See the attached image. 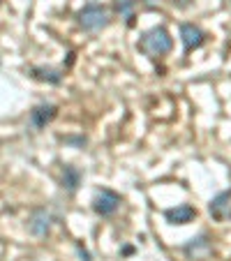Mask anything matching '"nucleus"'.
Instances as JSON below:
<instances>
[{
	"label": "nucleus",
	"instance_id": "f257e3e1",
	"mask_svg": "<svg viewBox=\"0 0 231 261\" xmlns=\"http://www.w3.org/2000/svg\"><path fill=\"white\" fill-rule=\"evenodd\" d=\"M173 46V40L169 30L164 25H155V28L146 30L139 40V51L148 58H160V56H167Z\"/></svg>",
	"mask_w": 231,
	"mask_h": 261
},
{
	"label": "nucleus",
	"instance_id": "f03ea898",
	"mask_svg": "<svg viewBox=\"0 0 231 261\" xmlns=\"http://www.w3.org/2000/svg\"><path fill=\"white\" fill-rule=\"evenodd\" d=\"M76 23L86 33H99V30H104L111 23V14L99 3H88V5H84L76 12Z\"/></svg>",
	"mask_w": 231,
	"mask_h": 261
},
{
	"label": "nucleus",
	"instance_id": "7ed1b4c3",
	"mask_svg": "<svg viewBox=\"0 0 231 261\" xmlns=\"http://www.w3.org/2000/svg\"><path fill=\"white\" fill-rule=\"evenodd\" d=\"M51 224H54V215H51V211L44 208V206H37V208L30 211L25 229H28V233H33V236L44 238V236H49Z\"/></svg>",
	"mask_w": 231,
	"mask_h": 261
},
{
	"label": "nucleus",
	"instance_id": "20e7f679",
	"mask_svg": "<svg viewBox=\"0 0 231 261\" xmlns=\"http://www.w3.org/2000/svg\"><path fill=\"white\" fill-rule=\"evenodd\" d=\"M120 203H123V197H120L118 192H113V190H109V188H102V190H97L93 197V211L97 213L99 217H109L118 211Z\"/></svg>",
	"mask_w": 231,
	"mask_h": 261
},
{
	"label": "nucleus",
	"instance_id": "39448f33",
	"mask_svg": "<svg viewBox=\"0 0 231 261\" xmlns=\"http://www.w3.org/2000/svg\"><path fill=\"white\" fill-rule=\"evenodd\" d=\"M56 116H58V107L49 104V102H42V104H37V107H33L28 123H30V127H35V129H44Z\"/></svg>",
	"mask_w": 231,
	"mask_h": 261
},
{
	"label": "nucleus",
	"instance_id": "423d86ee",
	"mask_svg": "<svg viewBox=\"0 0 231 261\" xmlns=\"http://www.w3.org/2000/svg\"><path fill=\"white\" fill-rule=\"evenodd\" d=\"M211 250H213V245L206 233H201V236H197V238H190V241L185 243V247H183L187 259H194V261L206 259V256L211 254Z\"/></svg>",
	"mask_w": 231,
	"mask_h": 261
},
{
	"label": "nucleus",
	"instance_id": "0eeeda50",
	"mask_svg": "<svg viewBox=\"0 0 231 261\" xmlns=\"http://www.w3.org/2000/svg\"><path fill=\"white\" fill-rule=\"evenodd\" d=\"M181 40H183V49H185V54H190V51L203 46V42H206V35H203V30L199 28V25L183 23L181 25Z\"/></svg>",
	"mask_w": 231,
	"mask_h": 261
},
{
	"label": "nucleus",
	"instance_id": "6e6552de",
	"mask_svg": "<svg viewBox=\"0 0 231 261\" xmlns=\"http://www.w3.org/2000/svg\"><path fill=\"white\" fill-rule=\"evenodd\" d=\"M164 217H167L169 224H190L197 217V208L190 206V203H178L176 208H169Z\"/></svg>",
	"mask_w": 231,
	"mask_h": 261
},
{
	"label": "nucleus",
	"instance_id": "1a4fd4ad",
	"mask_svg": "<svg viewBox=\"0 0 231 261\" xmlns=\"http://www.w3.org/2000/svg\"><path fill=\"white\" fill-rule=\"evenodd\" d=\"M208 213L215 220H226L231 215V192H220L217 197H213L208 203Z\"/></svg>",
	"mask_w": 231,
	"mask_h": 261
},
{
	"label": "nucleus",
	"instance_id": "9d476101",
	"mask_svg": "<svg viewBox=\"0 0 231 261\" xmlns=\"http://www.w3.org/2000/svg\"><path fill=\"white\" fill-rule=\"evenodd\" d=\"M81 180H84V173L76 167H72V164H65L63 171H60V188L67 190V192H76Z\"/></svg>",
	"mask_w": 231,
	"mask_h": 261
},
{
	"label": "nucleus",
	"instance_id": "9b49d317",
	"mask_svg": "<svg viewBox=\"0 0 231 261\" xmlns=\"http://www.w3.org/2000/svg\"><path fill=\"white\" fill-rule=\"evenodd\" d=\"M30 76L37 81H44V84H63V72L58 67H46V65H35L30 67Z\"/></svg>",
	"mask_w": 231,
	"mask_h": 261
},
{
	"label": "nucleus",
	"instance_id": "f8f14e48",
	"mask_svg": "<svg viewBox=\"0 0 231 261\" xmlns=\"http://www.w3.org/2000/svg\"><path fill=\"white\" fill-rule=\"evenodd\" d=\"M139 0H116V12H118L123 19H127V23L132 25L134 21V7H137Z\"/></svg>",
	"mask_w": 231,
	"mask_h": 261
},
{
	"label": "nucleus",
	"instance_id": "ddd939ff",
	"mask_svg": "<svg viewBox=\"0 0 231 261\" xmlns=\"http://www.w3.org/2000/svg\"><path fill=\"white\" fill-rule=\"evenodd\" d=\"M63 141H65V143H72V146H79V148L86 146V139H84V137H65Z\"/></svg>",
	"mask_w": 231,
	"mask_h": 261
},
{
	"label": "nucleus",
	"instance_id": "4468645a",
	"mask_svg": "<svg viewBox=\"0 0 231 261\" xmlns=\"http://www.w3.org/2000/svg\"><path fill=\"white\" fill-rule=\"evenodd\" d=\"M76 250H79L81 261H93V259H90V254H88V250H84V247H81V245H76Z\"/></svg>",
	"mask_w": 231,
	"mask_h": 261
}]
</instances>
